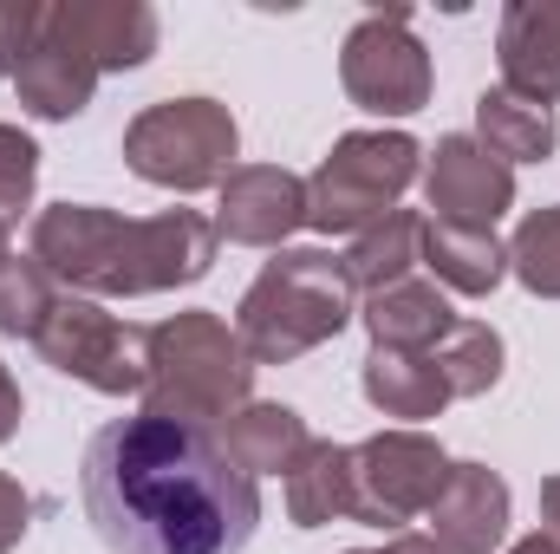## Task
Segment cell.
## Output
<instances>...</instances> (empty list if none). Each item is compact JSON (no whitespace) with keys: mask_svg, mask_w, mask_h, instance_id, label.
I'll return each instance as SVG.
<instances>
[{"mask_svg":"<svg viewBox=\"0 0 560 554\" xmlns=\"http://www.w3.org/2000/svg\"><path fill=\"white\" fill-rule=\"evenodd\" d=\"M85 522L112 554H242L261 529V483L215 430L183 417H112L79 470Z\"/></svg>","mask_w":560,"mask_h":554,"instance_id":"cell-1","label":"cell"},{"mask_svg":"<svg viewBox=\"0 0 560 554\" xmlns=\"http://www.w3.org/2000/svg\"><path fill=\"white\" fill-rule=\"evenodd\" d=\"M215 216L163 209L118 216L98 203H52L33 216V262L85 300H143L170 287H196L215 268Z\"/></svg>","mask_w":560,"mask_h":554,"instance_id":"cell-2","label":"cell"},{"mask_svg":"<svg viewBox=\"0 0 560 554\" xmlns=\"http://www.w3.org/2000/svg\"><path fill=\"white\" fill-rule=\"evenodd\" d=\"M255 359L242 346V333L209 313H170L150 326V385H143V412L183 417L202 430H222L242 405H255Z\"/></svg>","mask_w":560,"mask_h":554,"instance_id":"cell-3","label":"cell"},{"mask_svg":"<svg viewBox=\"0 0 560 554\" xmlns=\"http://www.w3.org/2000/svg\"><path fill=\"white\" fill-rule=\"evenodd\" d=\"M352 320V280L332 249H280L235 307V333L255 366H293L339 339Z\"/></svg>","mask_w":560,"mask_h":554,"instance_id":"cell-4","label":"cell"},{"mask_svg":"<svg viewBox=\"0 0 560 554\" xmlns=\"http://www.w3.org/2000/svg\"><path fill=\"white\" fill-rule=\"evenodd\" d=\"M423 176V143L411 131H346L326 163L306 176V229L365 235L398 209V196Z\"/></svg>","mask_w":560,"mask_h":554,"instance_id":"cell-5","label":"cell"},{"mask_svg":"<svg viewBox=\"0 0 560 554\" xmlns=\"http://www.w3.org/2000/svg\"><path fill=\"white\" fill-rule=\"evenodd\" d=\"M235 157H242L235 112L215 99H163V105H143L125 125L131 176L156 183V189H176V196L222 189L235 176Z\"/></svg>","mask_w":560,"mask_h":554,"instance_id":"cell-6","label":"cell"},{"mask_svg":"<svg viewBox=\"0 0 560 554\" xmlns=\"http://www.w3.org/2000/svg\"><path fill=\"white\" fill-rule=\"evenodd\" d=\"M33 353L52 372L79 379L105 399H143V385H150V326L118 320L105 300H85V293H59Z\"/></svg>","mask_w":560,"mask_h":554,"instance_id":"cell-7","label":"cell"},{"mask_svg":"<svg viewBox=\"0 0 560 554\" xmlns=\"http://www.w3.org/2000/svg\"><path fill=\"white\" fill-rule=\"evenodd\" d=\"M339 85L372 118H411V112L430 105L436 72H430L423 39L411 33V7H378V13H365L346 33V46H339Z\"/></svg>","mask_w":560,"mask_h":554,"instance_id":"cell-8","label":"cell"},{"mask_svg":"<svg viewBox=\"0 0 560 554\" xmlns=\"http://www.w3.org/2000/svg\"><path fill=\"white\" fill-rule=\"evenodd\" d=\"M450 483V457L430 430H378L365 443H352V522L365 529H398L430 516V503Z\"/></svg>","mask_w":560,"mask_h":554,"instance_id":"cell-9","label":"cell"},{"mask_svg":"<svg viewBox=\"0 0 560 554\" xmlns=\"http://www.w3.org/2000/svg\"><path fill=\"white\" fill-rule=\"evenodd\" d=\"M423 203L436 209L430 222L495 229L515 209V170L495 163L476 138L450 131V138H436V150H423Z\"/></svg>","mask_w":560,"mask_h":554,"instance_id":"cell-10","label":"cell"},{"mask_svg":"<svg viewBox=\"0 0 560 554\" xmlns=\"http://www.w3.org/2000/svg\"><path fill=\"white\" fill-rule=\"evenodd\" d=\"M156 7L143 0H52L46 39L72 46L92 72H138L156 53Z\"/></svg>","mask_w":560,"mask_h":554,"instance_id":"cell-11","label":"cell"},{"mask_svg":"<svg viewBox=\"0 0 560 554\" xmlns=\"http://www.w3.org/2000/svg\"><path fill=\"white\" fill-rule=\"evenodd\" d=\"M306 229V176L280 163H235L215 203V235L235 249H287V235Z\"/></svg>","mask_w":560,"mask_h":554,"instance_id":"cell-12","label":"cell"},{"mask_svg":"<svg viewBox=\"0 0 560 554\" xmlns=\"http://www.w3.org/2000/svg\"><path fill=\"white\" fill-rule=\"evenodd\" d=\"M502 92L528 105H560V0H509L495 20Z\"/></svg>","mask_w":560,"mask_h":554,"instance_id":"cell-13","label":"cell"},{"mask_svg":"<svg viewBox=\"0 0 560 554\" xmlns=\"http://www.w3.org/2000/svg\"><path fill=\"white\" fill-rule=\"evenodd\" d=\"M430 542L443 554H495L509 542V483L489 463H450V483L430 503Z\"/></svg>","mask_w":560,"mask_h":554,"instance_id":"cell-14","label":"cell"},{"mask_svg":"<svg viewBox=\"0 0 560 554\" xmlns=\"http://www.w3.org/2000/svg\"><path fill=\"white\" fill-rule=\"evenodd\" d=\"M456 320L463 313H450V293L418 275L385 287V293H365V307H359V326L372 333V346H392V353H436V339Z\"/></svg>","mask_w":560,"mask_h":554,"instance_id":"cell-15","label":"cell"},{"mask_svg":"<svg viewBox=\"0 0 560 554\" xmlns=\"http://www.w3.org/2000/svg\"><path fill=\"white\" fill-rule=\"evenodd\" d=\"M418 262L436 275L443 293H495L509 280V242H495V229H456V222H423Z\"/></svg>","mask_w":560,"mask_h":554,"instance_id":"cell-16","label":"cell"},{"mask_svg":"<svg viewBox=\"0 0 560 554\" xmlns=\"http://www.w3.org/2000/svg\"><path fill=\"white\" fill-rule=\"evenodd\" d=\"M359 385H365L372 412L398 417L405 430H418L423 417H443V405H450V385H443V372H436L430 353H392V346H372Z\"/></svg>","mask_w":560,"mask_h":554,"instance_id":"cell-17","label":"cell"},{"mask_svg":"<svg viewBox=\"0 0 560 554\" xmlns=\"http://www.w3.org/2000/svg\"><path fill=\"white\" fill-rule=\"evenodd\" d=\"M215 437H222V450H229L255 483H261V476H287V470L306 457V443H313L306 417L293 412V405H242Z\"/></svg>","mask_w":560,"mask_h":554,"instance_id":"cell-18","label":"cell"},{"mask_svg":"<svg viewBox=\"0 0 560 554\" xmlns=\"http://www.w3.org/2000/svg\"><path fill=\"white\" fill-rule=\"evenodd\" d=\"M13 92H20V105L33 112V118H46V125H66V118H79L85 105H92V92H98V72L72 53V46H59V39H39L26 59H20V72H13Z\"/></svg>","mask_w":560,"mask_h":554,"instance_id":"cell-19","label":"cell"},{"mask_svg":"<svg viewBox=\"0 0 560 554\" xmlns=\"http://www.w3.org/2000/svg\"><path fill=\"white\" fill-rule=\"evenodd\" d=\"M287 522L293 529L352 522V443H326V437L306 443V457L287 470Z\"/></svg>","mask_w":560,"mask_h":554,"instance_id":"cell-20","label":"cell"},{"mask_svg":"<svg viewBox=\"0 0 560 554\" xmlns=\"http://www.w3.org/2000/svg\"><path fill=\"white\" fill-rule=\"evenodd\" d=\"M476 143H482L495 163L515 170V163H541V157H555L560 125H555L548 105H528V99L489 85V92L476 99Z\"/></svg>","mask_w":560,"mask_h":554,"instance_id":"cell-21","label":"cell"},{"mask_svg":"<svg viewBox=\"0 0 560 554\" xmlns=\"http://www.w3.org/2000/svg\"><path fill=\"white\" fill-rule=\"evenodd\" d=\"M423 249V216L418 209H392L385 222H372L365 235H352V249L339 255V268L352 280V293H385L398 280H411Z\"/></svg>","mask_w":560,"mask_h":554,"instance_id":"cell-22","label":"cell"},{"mask_svg":"<svg viewBox=\"0 0 560 554\" xmlns=\"http://www.w3.org/2000/svg\"><path fill=\"white\" fill-rule=\"evenodd\" d=\"M436 372H443V385H450V399H482V392H495L502 385V333L489 326V320H456L443 339H436Z\"/></svg>","mask_w":560,"mask_h":554,"instance_id":"cell-23","label":"cell"},{"mask_svg":"<svg viewBox=\"0 0 560 554\" xmlns=\"http://www.w3.org/2000/svg\"><path fill=\"white\" fill-rule=\"evenodd\" d=\"M52 307H59V280L46 275L33 255H13L0 268V339H26L33 346Z\"/></svg>","mask_w":560,"mask_h":554,"instance_id":"cell-24","label":"cell"},{"mask_svg":"<svg viewBox=\"0 0 560 554\" xmlns=\"http://www.w3.org/2000/svg\"><path fill=\"white\" fill-rule=\"evenodd\" d=\"M509 275L522 280L535 300H560V209L541 203L515 222V242H509Z\"/></svg>","mask_w":560,"mask_h":554,"instance_id":"cell-25","label":"cell"},{"mask_svg":"<svg viewBox=\"0 0 560 554\" xmlns=\"http://www.w3.org/2000/svg\"><path fill=\"white\" fill-rule=\"evenodd\" d=\"M33 189H39V143L20 125H0V222L7 229L20 222V209H33Z\"/></svg>","mask_w":560,"mask_h":554,"instance_id":"cell-26","label":"cell"},{"mask_svg":"<svg viewBox=\"0 0 560 554\" xmlns=\"http://www.w3.org/2000/svg\"><path fill=\"white\" fill-rule=\"evenodd\" d=\"M46 13L52 0H0V79H13L20 59L46 39Z\"/></svg>","mask_w":560,"mask_h":554,"instance_id":"cell-27","label":"cell"},{"mask_svg":"<svg viewBox=\"0 0 560 554\" xmlns=\"http://www.w3.org/2000/svg\"><path fill=\"white\" fill-rule=\"evenodd\" d=\"M33 529V496L0 470V554H13L20 549V535Z\"/></svg>","mask_w":560,"mask_h":554,"instance_id":"cell-28","label":"cell"},{"mask_svg":"<svg viewBox=\"0 0 560 554\" xmlns=\"http://www.w3.org/2000/svg\"><path fill=\"white\" fill-rule=\"evenodd\" d=\"M20 412H26V399H20V385H13V372L0 366V443L20 430Z\"/></svg>","mask_w":560,"mask_h":554,"instance_id":"cell-29","label":"cell"},{"mask_svg":"<svg viewBox=\"0 0 560 554\" xmlns=\"http://www.w3.org/2000/svg\"><path fill=\"white\" fill-rule=\"evenodd\" d=\"M541 535L560 549V476H541Z\"/></svg>","mask_w":560,"mask_h":554,"instance_id":"cell-30","label":"cell"},{"mask_svg":"<svg viewBox=\"0 0 560 554\" xmlns=\"http://www.w3.org/2000/svg\"><path fill=\"white\" fill-rule=\"evenodd\" d=\"M378 554H443V549H436L430 535H411V529H405V535H392V542H385Z\"/></svg>","mask_w":560,"mask_h":554,"instance_id":"cell-31","label":"cell"},{"mask_svg":"<svg viewBox=\"0 0 560 554\" xmlns=\"http://www.w3.org/2000/svg\"><path fill=\"white\" fill-rule=\"evenodd\" d=\"M509 554H560V549L548 542V535H541V529H535V535H522V542H515Z\"/></svg>","mask_w":560,"mask_h":554,"instance_id":"cell-32","label":"cell"},{"mask_svg":"<svg viewBox=\"0 0 560 554\" xmlns=\"http://www.w3.org/2000/svg\"><path fill=\"white\" fill-rule=\"evenodd\" d=\"M13 262V242H7V222H0V268Z\"/></svg>","mask_w":560,"mask_h":554,"instance_id":"cell-33","label":"cell"},{"mask_svg":"<svg viewBox=\"0 0 560 554\" xmlns=\"http://www.w3.org/2000/svg\"><path fill=\"white\" fill-rule=\"evenodd\" d=\"M346 554H372V549H346Z\"/></svg>","mask_w":560,"mask_h":554,"instance_id":"cell-34","label":"cell"}]
</instances>
